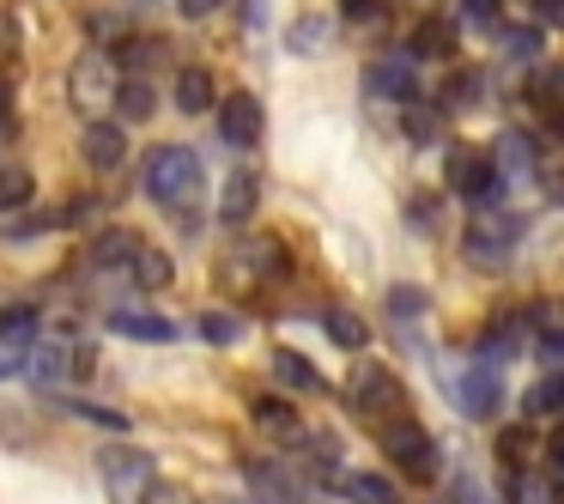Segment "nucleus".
I'll return each instance as SVG.
<instances>
[{"mask_svg":"<svg viewBox=\"0 0 564 504\" xmlns=\"http://www.w3.org/2000/svg\"><path fill=\"white\" fill-rule=\"evenodd\" d=\"M498 164L510 176H528V164H534V152H528V140L522 135H503V147H498Z\"/></svg>","mask_w":564,"mask_h":504,"instance_id":"nucleus-34","label":"nucleus"},{"mask_svg":"<svg viewBox=\"0 0 564 504\" xmlns=\"http://www.w3.org/2000/svg\"><path fill=\"white\" fill-rule=\"evenodd\" d=\"M140 183H147V195L159 201L164 213H188L200 201V159L188 147H152L147 164H140Z\"/></svg>","mask_w":564,"mask_h":504,"instance_id":"nucleus-1","label":"nucleus"},{"mask_svg":"<svg viewBox=\"0 0 564 504\" xmlns=\"http://www.w3.org/2000/svg\"><path fill=\"white\" fill-rule=\"evenodd\" d=\"M50 407H55V414H67V419H86V426H98V431H116V438L128 431V414L98 407V401H86V395H50Z\"/></svg>","mask_w":564,"mask_h":504,"instance_id":"nucleus-16","label":"nucleus"},{"mask_svg":"<svg viewBox=\"0 0 564 504\" xmlns=\"http://www.w3.org/2000/svg\"><path fill=\"white\" fill-rule=\"evenodd\" d=\"M98 474H104L110 504H147V492L159 486V480H152V455L134 450V443H110V450H98Z\"/></svg>","mask_w":564,"mask_h":504,"instance_id":"nucleus-2","label":"nucleus"},{"mask_svg":"<svg viewBox=\"0 0 564 504\" xmlns=\"http://www.w3.org/2000/svg\"><path fill=\"white\" fill-rule=\"evenodd\" d=\"M370 92L377 98H401V104H419V79H413V62L406 55H389V62L370 67Z\"/></svg>","mask_w":564,"mask_h":504,"instance_id":"nucleus-13","label":"nucleus"},{"mask_svg":"<svg viewBox=\"0 0 564 504\" xmlns=\"http://www.w3.org/2000/svg\"><path fill=\"white\" fill-rule=\"evenodd\" d=\"M382 450H389L394 468H406V480H437V443H431V431L413 426V419L382 431Z\"/></svg>","mask_w":564,"mask_h":504,"instance_id":"nucleus-6","label":"nucleus"},{"mask_svg":"<svg viewBox=\"0 0 564 504\" xmlns=\"http://www.w3.org/2000/svg\"><path fill=\"white\" fill-rule=\"evenodd\" d=\"M225 274L243 286H280L285 280V249L273 244V237H243V244L231 249V261H225Z\"/></svg>","mask_w":564,"mask_h":504,"instance_id":"nucleus-7","label":"nucleus"},{"mask_svg":"<svg viewBox=\"0 0 564 504\" xmlns=\"http://www.w3.org/2000/svg\"><path fill=\"white\" fill-rule=\"evenodd\" d=\"M67 86H74V104L86 116H98V110H110L116 98H122V67H116V55H104V50H86L74 62V74H67Z\"/></svg>","mask_w":564,"mask_h":504,"instance_id":"nucleus-4","label":"nucleus"},{"mask_svg":"<svg viewBox=\"0 0 564 504\" xmlns=\"http://www.w3.org/2000/svg\"><path fill=\"white\" fill-rule=\"evenodd\" d=\"M498 401H503V377H498V365H467L462 377H455V407H462V414L491 419V414H498Z\"/></svg>","mask_w":564,"mask_h":504,"instance_id":"nucleus-9","label":"nucleus"},{"mask_svg":"<svg viewBox=\"0 0 564 504\" xmlns=\"http://www.w3.org/2000/svg\"><path fill=\"white\" fill-rule=\"evenodd\" d=\"M498 7H503V0H462V13H467V19H491Z\"/></svg>","mask_w":564,"mask_h":504,"instance_id":"nucleus-44","label":"nucleus"},{"mask_svg":"<svg viewBox=\"0 0 564 504\" xmlns=\"http://www.w3.org/2000/svg\"><path fill=\"white\" fill-rule=\"evenodd\" d=\"M195 329H200V341H207V346H237V341H243V322H237L231 310H200Z\"/></svg>","mask_w":564,"mask_h":504,"instance_id":"nucleus-24","label":"nucleus"},{"mask_svg":"<svg viewBox=\"0 0 564 504\" xmlns=\"http://www.w3.org/2000/svg\"><path fill=\"white\" fill-rule=\"evenodd\" d=\"M534 334H540L546 353L564 358V304H558V298H540V304H534Z\"/></svg>","mask_w":564,"mask_h":504,"instance_id":"nucleus-23","label":"nucleus"},{"mask_svg":"<svg viewBox=\"0 0 564 504\" xmlns=\"http://www.w3.org/2000/svg\"><path fill=\"white\" fill-rule=\"evenodd\" d=\"M528 414H552V426H558V419H564V371H558V377H540V389L534 395H528Z\"/></svg>","mask_w":564,"mask_h":504,"instance_id":"nucleus-28","label":"nucleus"},{"mask_svg":"<svg viewBox=\"0 0 564 504\" xmlns=\"http://www.w3.org/2000/svg\"><path fill=\"white\" fill-rule=\"evenodd\" d=\"M516 237H522V219H503V225H474L467 232V249H474L479 261H503L516 249Z\"/></svg>","mask_w":564,"mask_h":504,"instance_id":"nucleus-18","label":"nucleus"},{"mask_svg":"<svg viewBox=\"0 0 564 504\" xmlns=\"http://www.w3.org/2000/svg\"><path fill=\"white\" fill-rule=\"evenodd\" d=\"M540 7V19H564V0H534Z\"/></svg>","mask_w":564,"mask_h":504,"instance_id":"nucleus-46","label":"nucleus"},{"mask_svg":"<svg viewBox=\"0 0 564 504\" xmlns=\"http://www.w3.org/2000/svg\"><path fill=\"white\" fill-rule=\"evenodd\" d=\"M0 353H13V358L37 353V310L31 304H13L7 317H0Z\"/></svg>","mask_w":564,"mask_h":504,"instance_id":"nucleus-14","label":"nucleus"},{"mask_svg":"<svg viewBox=\"0 0 564 504\" xmlns=\"http://www.w3.org/2000/svg\"><path fill=\"white\" fill-rule=\"evenodd\" d=\"M261 128H268V116H261V98H249V92H231V98L219 104V135L231 140V147H256Z\"/></svg>","mask_w":564,"mask_h":504,"instance_id":"nucleus-10","label":"nucleus"},{"mask_svg":"<svg viewBox=\"0 0 564 504\" xmlns=\"http://www.w3.org/2000/svg\"><path fill=\"white\" fill-rule=\"evenodd\" d=\"M503 50H510V55H534V31H503Z\"/></svg>","mask_w":564,"mask_h":504,"instance_id":"nucleus-42","label":"nucleus"},{"mask_svg":"<svg viewBox=\"0 0 564 504\" xmlns=\"http://www.w3.org/2000/svg\"><path fill=\"white\" fill-rule=\"evenodd\" d=\"M401 128H406V140H413V147H425V140H437L443 116H437V110H425V104H406Z\"/></svg>","mask_w":564,"mask_h":504,"instance_id":"nucleus-31","label":"nucleus"},{"mask_svg":"<svg viewBox=\"0 0 564 504\" xmlns=\"http://www.w3.org/2000/svg\"><path fill=\"white\" fill-rule=\"evenodd\" d=\"M207 504H249V498H207Z\"/></svg>","mask_w":564,"mask_h":504,"instance_id":"nucleus-49","label":"nucleus"},{"mask_svg":"<svg viewBox=\"0 0 564 504\" xmlns=\"http://www.w3.org/2000/svg\"><path fill=\"white\" fill-rule=\"evenodd\" d=\"M546 480H552V486H564V419L546 431Z\"/></svg>","mask_w":564,"mask_h":504,"instance_id":"nucleus-35","label":"nucleus"},{"mask_svg":"<svg viewBox=\"0 0 564 504\" xmlns=\"http://www.w3.org/2000/svg\"><path fill=\"white\" fill-rule=\"evenodd\" d=\"M13 135V92H7V79H0V140Z\"/></svg>","mask_w":564,"mask_h":504,"instance_id":"nucleus-43","label":"nucleus"},{"mask_svg":"<svg viewBox=\"0 0 564 504\" xmlns=\"http://www.w3.org/2000/svg\"><path fill=\"white\" fill-rule=\"evenodd\" d=\"M540 104H552V110H564V67H552V74H540Z\"/></svg>","mask_w":564,"mask_h":504,"instance_id":"nucleus-37","label":"nucleus"},{"mask_svg":"<svg viewBox=\"0 0 564 504\" xmlns=\"http://www.w3.org/2000/svg\"><path fill=\"white\" fill-rule=\"evenodd\" d=\"M25 371H31V383L55 389V383H67L74 371H91V346L67 341V334H50V341H37V353L25 358Z\"/></svg>","mask_w":564,"mask_h":504,"instance_id":"nucleus-5","label":"nucleus"},{"mask_svg":"<svg viewBox=\"0 0 564 504\" xmlns=\"http://www.w3.org/2000/svg\"><path fill=\"white\" fill-rule=\"evenodd\" d=\"M449 50V25L443 19H425V25L413 31V55H443Z\"/></svg>","mask_w":564,"mask_h":504,"instance_id":"nucleus-33","label":"nucleus"},{"mask_svg":"<svg viewBox=\"0 0 564 504\" xmlns=\"http://www.w3.org/2000/svg\"><path fill=\"white\" fill-rule=\"evenodd\" d=\"M249 480H256L261 504H304V486H297L285 468H273V462H256V468H249Z\"/></svg>","mask_w":564,"mask_h":504,"instance_id":"nucleus-20","label":"nucleus"},{"mask_svg":"<svg viewBox=\"0 0 564 504\" xmlns=\"http://www.w3.org/2000/svg\"><path fill=\"white\" fill-rule=\"evenodd\" d=\"M128 274H134V286H147V292H159V286H171V256H159V249H140V256H134V268H128Z\"/></svg>","mask_w":564,"mask_h":504,"instance_id":"nucleus-26","label":"nucleus"},{"mask_svg":"<svg viewBox=\"0 0 564 504\" xmlns=\"http://www.w3.org/2000/svg\"><path fill=\"white\" fill-rule=\"evenodd\" d=\"M346 401H352V414L382 419V431L406 419V389H401V377H394L389 365H365V371H358L352 389H346Z\"/></svg>","mask_w":564,"mask_h":504,"instance_id":"nucleus-3","label":"nucleus"},{"mask_svg":"<svg viewBox=\"0 0 564 504\" xmlns=\"http://www.w3.org/2000/svg\"><path fill=\"white\" fill-rule=\"evenodd\" d=\"M322 37H328V25H322V19H297L292 25V50L304 55V50H322Z\"/></svg>","mask_w":564,"mask_h":504,"instance_id":"nucleus-36","label":"nucleus"},{"mask_svg":"<svg viewBox=\"0 0 564 504\" xmlns=\"http://www.w3.org/2000/svg\"><path fill=\"white\" fill-rule=\"evenodd\" d=\"M140 249H147V244H134L128 232H104L98 244H91V261H98V268H134Z\"/></svg>","mask_w":564,"mask_h":504,"instance_id":"nucleus-21","label":"nucleus"},{"mask_svg":"<svg viewBox=\"0 0 564 504\" xmlns=\"http://www.w3.org/2000/svg\"><path fill=\"white\" fill-rule=\"evenodd\" d=\"M328 334L346 346V353H358V346L370 341V329H365V317H352V310H328Z\"/></svg>","mask_w":564,"mask_h":504,"instance_id":"nucleus-29","label":"nucleus"},{"mask_svg":"<svg viewBox=\"0 0 564 504\" xmlns=\"http://www.w3.org/2000/svg\"><path fill=\"white\" fill-rule=\"evenodd\" d=\"M334 492H340L346 504H401V486H394L389 474H365V468L340 474V480H334Z\"/></svg>","mask_w":564,"mask_h":504,"instance_id":"nucleus-12","label":"nucleus"},{"mask_svg":"<svg viewBox=\"0 0 564 504\" xmlns=\"http://www.w3.org/2000/svg\"><path fill=\"white\" fill-rule=\"evenodd\" d=\"M110 329L128 334V341H152V346H171V341H176V322L140 317V310H110Z\"/></svg>","mask_w":564,"mask_h":504,"instance_id":"nucleus-19","label":"nucleus"},{"mask_svg":"<svg viewBox=\"0 0 564 504\" xmlns=\"http://www.w3.org/2000/svg\"><path fill=\"white\" fill-rule=\"evenodd\" d=\"M13 365H19V358H13V353H0V377H7V371H13Z\"/></svg>","mask_w":564,"mask_h":504,"instance_id":"nucleus-48","label":"nucleus"},{"mask_svg":"<svg viewBox=\"0 0 564 504\" xmlns=\"http://www.w3.org/2000/svg\"><path fill=\"white\" fill-rule=\"evenodd\" d=\"M31 195H37V183H31V171H0V213L25 207Z\"/></svg>","mask_w":564,"mask_h":504,"instance_id":"nucleus-32","label":"nucleus"},{"mask_svg":"<svg viewBox=\"0 0 564 504\" xmlns=\"http://www.w3.org/2000/svg\"><path fill=\"white\" fill-rule=\"evenodd\" d=\"M256 426L273 431V438H297V414L285 401H273V395H261V401H256Z\"/></svg>","mask_w":564,"mask_h":504,"instance_id":"nucleus-27","label":"nucleus"},{"mask_svg":"<svg viewBox=\"0 0 564 504\" xmlns=\"http://www.w3.org/2000/svg\"><path fill=\"white\" fill-rule=\"evenodd\" d=\"M340 13L352 19V25H370V19L382 13V0H340Z\"/></svg>","mask_w":564,"mask_h":504,"instance_id":"nucleus-39","label":"nucleus"},{"mask_svg":"<svg viewBox=\"0 0 564 504\" xmlns=\"http://www.w3.org/2000/svg\"><path fill=\"white\" fill-rule=\"evenodd\" d=\"M128 159V135L116 122H91L86 128V164L91 171H116V164Z\"/></svg>","mask_w":564,"mask_h":504,"instance_id":"nucleus-15","label":"nucleus"},{"mask_svg":"<svg viewBox=\"0 0 564 504\" xmlns=\"http://www.w3.org/2000/svg\"><path fill=\"white\" fill-rule=\"evenodd\" d=\"M389 310L394 317H413V310H425V292H389Z\"/></svg>","mask_w":564,"mask_h":504,"instance_id":"nucleus-41","label":"nucleus"},{"mask_svg":"<svg viewBox=\"0 0 564 504\" xmlns=\"http://www.w3.org/2000/svg\"><path fill=\"white\" fill-rule=\"evenodd\" d=\"M273 371H280V383H285V389H297V395H328V377H322L304 353H292V346L273 353Z\"/></svg>","mask_w":564,"mask_h":504,"instance_id":"nucleus-17","label":"nucleus"},{"mask_svg":"<svg viewBox=\"0 0 564 504\" xmlns=\"http://www.w3.org/2000/svg\"><path fill=\"white\" fill-rule=\"evenodd\" d=\"M152 104H159V98H152L147 79H122V98H116V116H122V122H147Z\"/></svg>","mask_w":564,"mask_h":504,"instance_id":"nucleus-25","label":"nucleus"},{"mask_svg":"<svg viewBox=\"0 0 564 504\" xmlns=\"http://www.w3.org/2000/svg\"><path fill=\"white\" fill-rule=\"evenodd\" d=\"M516 329H522L516 317H498V322H491V334H486V365H498V358H510L516 346H522V334H516Z\"/></svg>","mask_w":564,"mask_h":504,"instance_id":"nucleus-30","label":"nucleus"},{"mask_svg":"<svg viewBox=\"0 0 564 504\" xmlns=\"http://www.w3.org/2000/svg\"><path fill=\"white\" fill-rule=\"evenodd\" d=\"M256 207H261V176L256 171H237L231 183H225V195H219V225L243 232V225L256 219Z\"/></svg>","mask_w":564,"mask_h":504,"instance_id":"nucleus-11","label":"nucleus"},{"mask_svg":"<svg viewBox=\"0 0 564 504\" xmlns=\"http://www.w3.org/2000/svg\"><path fill=\"white\" fill-rule=\"evenodd\" d=\"M498 183H503V171H498V159H491V152H474V147L449 152V189L462 201H486Z\"/></svg>","mask_w":564,"mask_h":504,"instance_id":"nucleus-8","label":"nucleus"},{"mask_svg":"<svg viewBox=\"0 0 564 504\" xmlns=\"http://www.w3.org/2000/svg\"><path fill=\"white\" fill-rule=\"evenodd\" d=\"M147 504H195V492L176 486V480H164V486H152V492H147Z\"/></svg>","mask_w":564,"mask_h":504,"instance_id":"nucleus-38","label":"nucleus"},{"mask_svg":"<svg viewBox=\"0 0 564 504\" xmlns=\"http://www.w3.org/2000/svg\"><path fill=\"white\" fill-rule=\"evenodd\" d=\"M176 104H183L188 116H200L213 104V74L207 67H183V74H176Z\"/></svg>","mask_w":564,"mask_h":504,"instance_id":"nucleus-22","label":"nucleus"},{"mask_svg":"<svg viewBox=\"0 0 564 504\" xmlns=\"http://www.w3.org/2000/svg\"><path fill=\"white\" fill-rule=\"evenodd\" d=\"M176 7H183V19H207L219 0H176Z\"/></svg>","mask_w":564,"mask_h":504,"instance_id":"nucleus-45","label":"nucleus"},{"mask_svg":"<svg viewBox=\"0 0 564 504\" xmlns=\"http://www.w3.org/2000/svg\"><path fill=\"white\" fill-rule=\"evenodd\" d=\"M7 31H13V19L0 13V62H7V50H13V43H7Z\"/></svg>","mask_w":564,"mask_h":504,"instance_id":"nucleus-47","label":"nucleus"},{"mask_svg":"<svg viewBox=\"0 0 564 504\" xmlns=\"http://www.w3.org/2000/svg\"><path fill=\"white\" fill-rule=\"evenodd\" d=\"M443 104H449V110H455V104H474V74H455L449 92H443Z\"/></svg>","mask_w":564,"mask_h":504,"instance_id":"nucleus-40","label":"nucleus"}]
</instances>
